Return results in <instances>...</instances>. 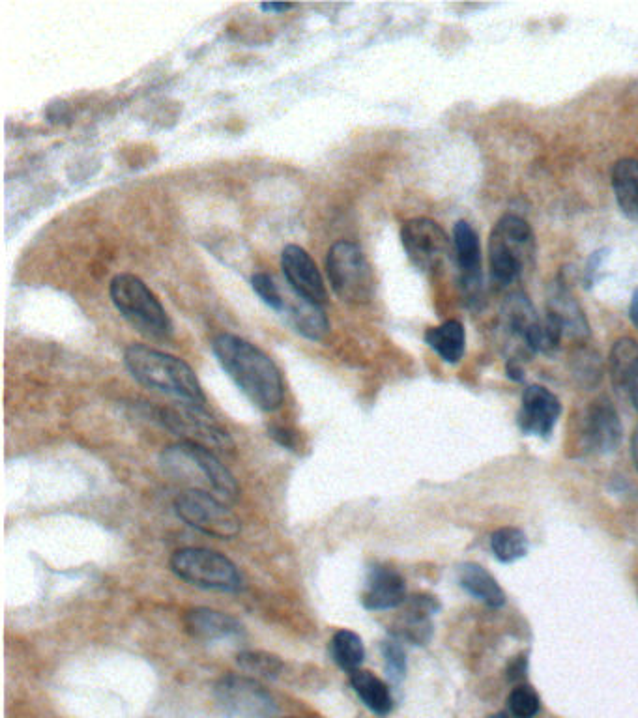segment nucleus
Masks as SVG:
<instances>
[{
    "mask_svg": "<svg viewBox=\"0 0 638 718\" xmlns=\"http://www.w3.org/2000/svg\"><path fill=\"white\" fill-rule=\"evenodd\" d=\"M212 352L249 403L262 412H274L283 404L285 384L281 371L259 346L232 333H219L212 341Z\"/></svg>",
    "mask_w": 638,
    "mask_h": 718,
    "instance_id": "nucleus-1",
    "label": "nucleus"
},
{
    "mask_svg": "<svg viewBox=\"0 0 638 718\" xmlns=\"http://www.w3.org/2000/svg\"><path fill=\"white\" fill-rule=\"evenodd\" d=\"M124 363L131 376L146 388L171 395L184 404L204 408L203 386L184 359L135 343L126 348Z\"/></svg>",
    "mask_w": 638,
    "mask_h": 718,
    "instance_id": "nucleus-2",
    "label": "nucleus"
},
{
    "mask_svg": "<svg viewBox=\"0 0 638 718\" xmlns=\"http://www.w3.org/2000/svg\"><path fill=\"white\" fill-rule=\"evenodd\" d=\"M161 464L176 479L212 490L221 502L232 503L238 498L240 490L234 475L208 447L180 440L163 451Z\"/></svg>",
    "mask_w": 638,
    "mask_h": 718,
    "instance_id": "nucleus-3",
    "label": "nucleus"
},
{
    "mask_svg": "<svg viewBox=\"0 0 638 718\" xmlns=\"http://www.w3.org/2000/svg\"><path fill=\"white\" fill-rule=\"evenodd\" d=\"M536 236L532 227L519 216L500 217L489 238V268L494 283L513 285L534 266Z\"/></svg>",
    "mask_w": 638,
    "mask_h": 718,
    "instance_id": "nucleus-4",
    "label": "nucleus"
},
{
    "mask_svg": "<svg viewBox=\"0 0 638 718\" xmlns=\"http://www.w3.org/2000/svg\"><path fill=\"white\" fill-rule=\"evenodd\" d=\"M109 296L116 311L139 333L150 339H169L174 326L160 298L145 281L133 273H118L109 285Z\"/></svg>",
    "mask_w": 638,
    "mask_h": 718,
    "instance_id": "nucleus-5",
    "label": "nucleus"
},
{
    "mask_svg": "<svg viewBox=\"0 0 638 718\" xmlns=\"http://www.w3.org/2000/svg\"><path fill=\"white\" fill-rule=\"evenodd\" d=\"M326 273L335 294L343 302L363 305L375 292V275L362 247L350 240L335 242L326 257Z\"/></svg>",
    "mask_w": 638,
    "mask_h": 718,
    "instance_id": "nucleus-6",
    "label": "nucleus"
},
{
    "mask_svg": "<svg viewBox=\"0 0 638 718\" xmlns=\"http://www.w3.org/2000/svg\"><path fill=\"white\" fill-rule=\"evenodd\" d=\"M174 575L191 586L216 591H240L244 580L238 567L223 554L208 548H180L171 558Z\"/></svg>",
    "mask_w": 638,
    "mask_h": 718,
    "instance_id": "nucleus-7",
    "label": "nucleus"
},
{
    "mask_svg": "<svg viewBox=\"0 0 638 718\" xmlns=\"http://www.w3.org/2000/svg\"><path fill=\"white\" fill-rule=\"evenodd\" d=\"M178 517L188 526L216 539H232L240 533V520L231 509L206 490H188L174 502Z\"/></svg>",
    "mask_w": 638,
    "mask_h": 718,
    "instance_id": "nucleus-8",
    "label": "nucleus"
},
{
    "mask_svg": "<svg viewBox=\"0 0 638 718\" xmlns=\"http://www.w3.org/2000/svg\"><path fill=\"white\" fill-rule=\"evenodd\" d=\"M216 700L229 718H274L276 700L259 681L244 675H225L214 689Z\"/></svg>",
    "mask_w": 638,
    "mask_h": 718,
    "instance_id": "nucleus-9",
    "label": "nucleus"
},
{
    "mask_svg": "<svg viewBox=\"0 0 638 718\" xmlns=\"http://www.w3.org/2000/svg\"><path fill=\"white\" fill-rule=\"evenodd\" d=\"M401 242L408 260L423 273L440 270L450 253L448 234L429 217L408 219L401 229Z\"/></svg>",
    "mask_w": 638,
    "mask_h": 718,
    "instance_id": "nucleus-10",
    "label": "nucleus"
},
{
    "mask_svg": "<svg viewBox=\"0 0 638 718\" xmlns=\"http://www.w3.org/2000/svg\"><path fill=\"white\" fill-rule=\"evenodd\" d=\"M158 421L165 429L182 436L186 442H195L201 446L218 447L225 451L232 447L231 436L223 427L204 412L203 406L180 404L178 408H158Z\"/></svg>",
    "mask_w": 638,
    "mask_h": 718,
    "instance_id": "nucleus-11",
    "label": "nucleus"
},
{
    "mask_svg": "<svg viewBox=\"0 0 638 718\" xmlns=\"http://www.w3.org/2000/svg\"><path fill=\"white\" fill-rule=\"evenodd\" d=\"M622 421L609 397H597L579 419V447L588 455H609L622 442Z\"/></svg>",
    "mask_w": 638,
    "mask_h": 718,
    "instance_id": "nucleus-12",
    "label": "nucleus"
},
{
    "mask_svg": "<svg viewBox=\"0 0 638 718\" xmlns=\"http://www.w3.org/2000/svg\"><path fill=\"white\" fill-rule=\"evenodd\" d=\"M281 270L292 292L307 302L324 305L328 292L319 268L311 255L300 245H287L281 253Z\"/></svg>",
    "mask_w": 638,
    "mask_h": 718,
    "instance_id": "nucleus-13",
    "label": "nucleus"
},
{
    "mask_svg": "<svg viewBox=\"0 0 638 718\" xmlns=\"http://www.w3.org/2000/svg\"><path fill=\"white\" fill-rule=\"evenodd\" d=\"M562 414V404L558 397L543 386H528L522 393L521 412L517 423L524 434L549 438L556 421Z\"/></svg>",
    "mask_w": 638,
    "mask_h": 718,
    "instance_id": "nucleus-14",
    "label": "nucleus"
},
{
    "mask_svg": "<svg viewBox=\"0 0 638 718\" xmlns=\"http://www.w3.org/2000/svg\"><path fill=\"white\" fill-rule=\"evenodd\" d=\"M453 249L461 273V287L468 298L476 300L481 290V244L478 232L466 221H457L453 227Z\"/></svg>",
    "mask_w": 638,
    "mask_h": 718,
    "instance_id": "nucleus-15",
    "label": "nucleus"
},
{
    "mask_svg": "<svg viewBox=\"0 0 638 718\" xmlns=\"http://www.w3.org/2000/svg\"><path fill=\"white\" fill-rule=\"evenodd\" d=\"M438 608L440 604L431 595H414L406 599L405 610L393 625V638L416 646L427 644L433 634L431 616Z\"/></svg>",
    "mask_w": 638,
    "mask_h": 718,
    "instance_id": "nucleus-16",
    "label": "nucleus"
},
{
    "mask_svg": "<svg viewBox=\"0 0 638 718\" xmlns=\"http://www.w3.org/2000/svg\"><path fill=\"white\" fill-rule=\"evenodd\" d=\"M362 603L367 610H393L405 604V578L392 567L375 565L367 576Z\"/></svg>",
    "mask_w": 638,
    "mask_h": 718,
    "instance_id": "nucleus-17",
    "label": "nucleus"
},
{
    "mask_svg": "<svg viewBox=\"0 0 638 718\" xmlns=\"http://www.w3.org/2000/svg\"><path fill=\"white\" fill-rule=\"evenodd\" d=\"M186 631L204 642H218V640H231L244 634V627L238 619L229 614H223L212 608H193L184 616Z\"/></svg>",
    "mask_w": 638,
    "mask_h": 718,
    "instance_id": "nucleus-18",
    "label": "nucleus"
},
{
    "mask_svg": "<svg viewBox=\"0 0 638 718\" xmlns=\"http://www.w3.org/2000/svg\"><path fill=\"white\" fill-rule=\"evenodd\" d=\"M547 316H551L558 324L564 337L577 341H584L590 337V324L586 320V315L564 283L552 288L547 303Z\"/></svg>",
    "mask_w": 638,
    "mask_h": 718,
    "instance_id": "nucleus-19",
    "label": "nucleus"
},
{
    "mask_svg": "<svg viewBox=\"0 0 638 718\" xmlns=\"http://www.w3.org/2000/svg\"><path fill=\"white\" fill-rule=\"evenodd\" d=\"M281 313H285L294 331L309 341H322L330 333V320L322 305L307 302L300 296H296V300H285Z\"/></svg>",
    "mask_w": 638,
    "mask_h": 718,
    "instance_id": "nucleus-20",
    "label": "nucleus"
},
{
    "mask_svg": "<svg viewBox=\"0 0 638 718\" xmlns=\"http://www.w3.org/2000/svg\"><path fill=\"white\" fill-rule=\"evenodd\" d=\"M610 382L618 393L629 395L638 380V343L631 337L618 339L609 356Z\"/></svg>",
    "mask_w": 638,
    "mask_h": 718,
    "instance_id": "nucleus-21",
    "label": "nucleus"
},
{
    "mask_svg": "<svg viewBox=\"0 0 638 718\" xmlns=\"http://www.w3.org/2000/svg\"><path fill=\"white\" fill-rule=\"evenodd\" d=\"M612 189L625 217L638 223V161L620 159L612 169Z\"/></svg>",
    "mask_w": 638,
    "mask_h": 718,
    "instance_id": "nucleus-22",
    "label": "nucleus"
},
{
    "mask_svg": "<svg viewBox=\"0 0 638 718\" xmlns=\"http://www.w3.org/2000/svg\"><path fill=\"white\" fill-rule=\"evenodd\" d=\"M459 582L472 597L493 608L506 603V593L498 586L491 573H487L478 563H464L459 569Z\"/></svg>",
    "mask_w": 638,
    "mask_h": 718,
    "instance_id": "nucleus-23",
    "label": "nucleus"
},
{
    "mask_svg": "<svg viewBox=\"0 0 638 718\" xmlns=\"http://www.w3.org/2000/svg\"><path fill=\"white\" fill-rule=\"evenodd\" d=\"M425 343L448 363H459L464 356L466 333L459 320H448L436 328L425 331Z\"/></svg>",
    "mask_w": 638,
    "mask_h": 718,
    "instance_id": "nucleus-24",
    "label": "nucleus"
},
{
    "mask_svg": "<svg viewBox=\"0 0 638 718\" xmlns=\"http://www.w3.org/2000/svg\"><path fill=\"white\" fill-rule=\"evenodd\" d=\"M350 683L354 692L362 698L363 704L367 705L375 715H388L393 709V698L390 687L378 679L377 675L367 670H356L350 674Z\"/></svg>",
    "mask_w": 638,
    "mask_h": 718,
    "instance_id": "nucleus-25",
    "label": "nucleus"
},
{
    "mask_svg": "<svg viewBox=\"0 0 638 718\" xmlns=\"http://www.w3.org/2000/svg\"><path fill=\"white\" fill-rule=\"evenodd\" d=\"M502 326L519 341H524L526 333L539 322L536 309L524 292H513L502 303Z\"/></svg>",
    "mask_w": 638,
    "mask_h": 718,
    "instance_id": "nucleus-26",
    "label": "nucleus"
},
{
    "mask_svg": "<svg viewBox=\"0 0 638 718\" xmlns=\"http://www.w3.org/2000/svg\"><path fill=\"white\" fill-rule=\"evenodd\" d=\"M330 657L335 664L345 672H356L365 659V646L363 640L356 632L343 631L335 632L330 640Z\"/></svg>",
    "mask_w": 638,
    "mask_h": 718,
    "instance_id": "nucleus-27",
    "label": "nucleus"
},
{
    "mask_svg": "<svg viewBox=\"0 0 638 718\" xmlns=\"http://www.w3.org/2000/svg\"><path fill=\"white\" fill-rule=\"evenodd\" d=\"M491 548H493L496 560L502 563L521 560L528 552V539L519 528H500L491 537Z\"/></svg>",
    "mask_w": 638,
    "mask_h": 718,
    "instance_id": "nucleus-28",
    "label": "nucleus"
},
{
    "mask_svg": "<svg viewBox=\"0 0 638 718\" xmlns=\"http://www.w3.org/2000/svg\"><path fill=\"white\" fill-rule=\"evenodd\" d=\"M571 371L575 374L579 384L586 388H594L595 384L601 380L603 363H601L599 354L594 350L579 348L571 359Z\"/></svg>",
    "mask_w": 638,
    "mask_h": 718,
    "instance_id": "nucleus-29",
    "label": "nucleus"
},
{
    "mask_svg": "<svg viewBox=\"0 0 638 718\" xmlns=\"http://www.w3.org/2000/svg\"><path fill=\"white\" fill-rule=\"evenodd\" d=\"M238 664L249 674H255L264 679H276L283 670V662L276 655H268L262 651H246L238 655Z\"/></svg>",
    "mask_w": 638,
    "mask_h": 718,
    "instance_id": "nucleus-30",
    "label": "nucleus"
},
{
    "mask_svg": "<svg viewBox=\"0 0 638 718\" xmlns=\"http://www.w3.org/2000/svg\"><path fill=\"white\" fill-rule=\"evenodd\" d=\"M509 711L515 718H534L539 713V696L528 685H519L511 690L508 698Z\"/></svg>",
    "mask_w": 638,
    "mask_h": 718,
    "instance_id": "nucleus-31",
    "label": "nucleus"
},
{
    "mask_svg": "<svg viewBox=\"0 0 638 718\" xmlns=\"http://www.w3.org/2000/svg\"><path fill=\"white\" fill-rule=\"evenodd\" d=\"M382 657H384V668L392 683H401L406 675L405 649L399 640H386L382 644Z\"/></svg>",
    "mask_w": 638,
    "mask_h": 718,
    "instance_id": "nucleus-32",
    "label": "nucleus"
},
{
    "mask_svg": "<svg viewBox=\"0 0 638 718\" xmlns=\"http://www.w3.org/2000/svg\"><path fill=\"white\" fill-rule=\"evenodd\" d=\"M251 287L255 290V294L261 298L262 302L266 303L270 309H274L277 313L283 311L285 307V300L277 288L276 281L268 275V273H255L251 277Z\"/></svg>",
    "mask_w": 638,
    "mask_h": 718,
    "instance_id": "nucleus-33",
    "label": "nucleus"
},
{
    "mask_svg": "<svg viewBox=\"0 0 638 718\" xmlns=\"http://www.w3.org/2000/svg\"><path fill=\"white\" fill-rule=\"evenodd\" d=\"M272 438H276L277 442L281 446L294 447V434L289 429H283V427H272Z\"/></svg>",
    "mask_w": 638,
    "mask_h": 718,
    "instance_id": "nucleus-34",
    "label": "nucleus"
},
{
    "mask_svg": "<svg viewBox=\"0 0 638 718\" xmlns=\"http://www.w3.org/2000/svg\"><path fill=\"white\" fill-rule=\"evenodd\" d=\"M526 674V659L524 657H515L508 668V677L513 679H521Z\"/></svg>",
    "mask_w": 638,
    "mask_h": 718,
    "instance_id": "nucleus-35",
    "label": "nucleus"
},
{
    "mask_svg": "<svg viewBox=\"0 0 638 718\" xmlns=\"http://www.w3.org/2000/svg\"><path fill=\"white\" fill-rule=\"evenodd\" d=\"M290 8H292V4H285V2H281V4H276V2L261 4V10L266 14H285V12H289Z\"/></svg>",
    "mask_w": 638,
    "mask_h": 718,
    "instance_id": "nucleus-36",
    "label": "nucleus"
},
{
    "mask_svg": "<svg viewBox=\"0 0 638 718\" xmlns=\"http://www.w3.org/2000/svg\"><path fill=\"white\" fill-rule=\"evenodd\" d=\"M629 316H631V322L633 326L638 330V288L633 292V298H631V305H629Z\"/></svg>",
    "mask_w": 638,
    "mask_h": 718,
    "instance_id": "nucleus-37",
    "label": "nucleus"
},
{
    "mask_svg": "<svg viewBox=\"0 0 638 718\" xmlns=\"http://www.w3.org/2000/svg\"><path fill=\"white\" fill-rule=\"evenodd\" d=\"M631 453H633V462L637 466L638 470V425L635 432H633V440H631Z\"/></svg>",
    "mask_w": 638,
    "mask_h": 718,
    "instance_id": "nucleus-38",
    "label": "nucleus"
},
{
    "mask_svg": "<svg viewBox=\"0 0 638 718\" xmlns=\"http://www.w3.org/2000/svg\"><path fill=\"white\" fill-rule=\"evenodd\" d=\"M629 397H631V401H633V404H635V408H637L638 410V380L637 382H635V386H633V389H631Z\"/></svg>",
    "mask_w": 638,
    "mask_h": 718,
    "instance_id": "nucleus-39",
    "label": "nucleus"
},
{
    "mask_svg": "<svg viewBox=\"0 0 638 718\" xmlns=\"http://www.w3.org/2000/svg\"><path fill=\"white\" fill-rule=\"evenodd\" d=\"M489 718H508L506 715H502V713H496V715H491Z\"/></svg>",
    "mask_w": 638,
    "mask_h": 718,
    "instance_id": "nucleus-40",
    "label": "nucleus"
}]
</instances>
